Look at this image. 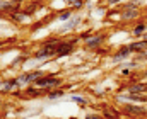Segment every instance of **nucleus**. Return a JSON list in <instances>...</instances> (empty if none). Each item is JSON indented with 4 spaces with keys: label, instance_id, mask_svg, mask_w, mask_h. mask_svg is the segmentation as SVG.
I'll return each instance as SVG.
<instances>
[{
    "label": "nucleus",
    "instance_id": "1",
    "mask_svg": "<svg viewBox=\"0 0 147 119\" xmlns=\"http://www.w3.org/2000/svg\"><path fill=\"white\" fill-rule=\"evenodd\" d=\"M60 41L62 39L58 36H50L46 39H43L39 43V48L33 55V60H36V61H48V60L55 58L57 56V48H58Z\"/></svg>",
    "mask_w": 147,
    "mask_h": 119
},
{
    "label": "nucleus",
    "instance_id": "2",
    "mask_svg": "<svg viewBox=\"0 0 147 119\" xmlns=\"http://www.w3.org/2000/svg\"><path fill=\"white\" fill-rule=\"evenodd\" d=\"M62 78H58L55 73H46V75H43L41 78H38L33 85H36L38 88H41L45 94L46 92H50V90H53V88H58V87H62Z\"/></svg>",
    "mask_w": 147,
    "mask_h": 119
},
{
    "label": "nucleus",
    "instance_id": "3",
    "mask_svg": "<svg viewBox=\"0 0 147 119\" xmlns=\"http://www.w3.org/2000/svg\"><path fill=\"white\" fill-rule=\"evenodd\" d=\"M115 102L125 106V104H142V106H147V94H116L115 95Z\"/></svg>",
    "mask_w": 147,
    "mask_h": 119
},
{
    "label": "nucleus",
    "instance_id": "4",
    "mask_svg": "<svg viewBox=\"0 0 147 119\" xmlns=\"http://www.w3.org/2000/svg\"><path fill=\"white\" fill-rule=\"evenodd\" d=\"M121 112L125 116H130V118L147 119V106H142V104H125V106H121Z\"/></svg>",
    "mask_w": 147,
    "mask_h": 119
},
{
    "label": "nucleus",
    "instance_id": "5",
    "mask_svg": "<svg viewBox=\"0 0 147 119\" xmlns=\"http://www.w3.org/2000/svg\"><path fill=\"white\" fill-rule=\"evenodd\" d=\"M43 75H46L45 72H41V70H29V72H22L17 80H19V83H21V87H28V85H33L38 78H41Z\"/></svg>",
    "mask_w": 147,
    "mask_h": 119
},
{
    "label": "nucleus",
    "instance_id": "6",
    "mask_svg": "<svg viewBox=\"0 0 147 119\" xmlns=\"http://www.w3.org/2000/svg\"><path fill=\"white\" fill-rule=\"evenodd\" d=\"M105 43H106V33H94V36H91L84 43V48L89 51H96L101 46H105Z\"/></svg>",
    "mask_w": 147,
    "mask_h": 119
},
{
    "label": "nucleus",
    "instance_id": "7",
    "mask_svg": "<svg viewBox=\"0 0 147 119\" xmlns=\"http://www.w3.org/2000/svg\"><path fill=\"white\" fill-rule=\"evenodd\" d=\"M130 58H132V51L128 49V44H121L115 53H111V63H115V65L128 61Z\"/></svg>",
    "mask_w": 147,
    "mask_h": 119
},
{
    "label": "nucleus",
    "instance_id": "8",
    "mask_svg": "<svg viewBox=\"0 0 147 119\" xmlns=\"http://www.w3.org/2000/svg\"><path fill=\"white\" fill-rule=\"evenodd\" d=\"M125 92H128V94H147V82H142V80L128 82L125 85Z\"/></svg>",
    "mask_w": 147,
    "mask_h": 119
},
{
    "label": "nucleus",
    "instance_id": "9",
    "mask_svg": "<svg viewBox=\"0 0 147 119\" xmlns=\"http://www.w3.org/2000/svg\"><path fill=\"white\" fill-rule=\"evenodd\" d=\"M9 21H12L16 26H22V24L31 22V15H29V14H26L24 10H16V12L9 14Z\"/></svg>",
    "mask_w": 147,
    "mask_h": 119
},
{
    "label": "nucleus",
    "instance_id": "10",
    "mask_svg": "<svg viewBox=\"0 0 147 119\" xmlns=\"http://www.w3.org/2000/svg\"><path fill=\"white\" fill-rule=\"evenodd\" d=\"M80 22H82V15H72V19L70 21H67L60 29H58V34H62V33H72L75 31L79 26H80Z\"/></svg>",
    "mask_w": 147,
    "mask_h": 119
},
{
    "label": "nucleus",
    "instance_id": "11",
    "mask_svg": "<svg viewBox=\"0 0 147 119\" xmlns=\"http://www.w3.org/2000/svg\"><path fill=\"white\" fill-rule=\"evenodd\" d=\"M139 17H140V9H127V10H121L120 21L121 22H132V21H137Z\"/></svg>",
    "mask_w": 147,
    "mask_h": 119
},
{
    "label": "nucleus",
    "instance_id": "12",
    "mask_svg": "<svg viewBox=\"0 0 147 119\" xmlns=\"http://www.w3.org/2000/svg\"><path fill=\"white\" fill-rule=\"evenodd\" d=\"M16 10H21V5H17V3H14V2H10V0H0V14L3 15V14H12V12H16Z\"/></svg>",
    "mask_w": 147,
    "mask_h": 119
},
{
    "label": "nucleus",
    "instance_id": "13",
    "mask_svg": "<svg viewBox=\"0 0 147 119\" xmlns=\"http://www.w3.org/2000/svg\"><path fill=\"white\" fill-rule=\"evenodd\" d=\"M17 88H21V83H19L17 77L16 78H5L3 80V85H2V92L3 94H12Z\"/></svg>",
    "mask_w": 147,
    "mask_h": 119
},
{
    "label": "nucleus",
    "instance_id": "14",
    "mask_svg": "<svg viewBox=\"0 0 147 119\" xmlns=\"http://www.w3.org/2000/svg\"><path fill=\"white\" fill-rule=\"evenodd\" d=\"M128 49L132 51V55H139L142 51H147V41L146 39H135L128 43Z\"/></svg>",
    "mask_w": 147,
    "mask_h": 119
},
{
    "label": "nucleus",
    "instance_id": "15",
    "mask_svg": "<svg viewBox=\"0 0 147 119\" xmlns=\"http://www.w3.org/2000/svg\"><path fill=\"white\" fill-rule=\"evenodd\" d=\"M24 99H34V97H41L45 92L41 90V88H38L36 85H28V87H24Z\"/></svg>",
    "mask_w": 147,
    "mask_h": 119
},
{
    "label": "nucleus",
    "instance_id": "16",
    "mask_svg": "<svg viewBox=\"0 0 147 119\" xmlns=\"http://www.w3.org/2000/svg\"><path fill=\"white\" fill-rule=\"evenodd\" d=\"M146 33H147V22H139V24H135V26L130 29V34H132L134 38H137V39H142Z\"/></svg>",
    "mask_w": 147,
    "mask_h": 119
},
{
    "label": "nucleus",
    "instance_id": "17",
    "mask_svg": "<svg viewBox=\"0 0 147 119\" xmlns=\"http://www.w3.org/2000/svg\"><path fill=\"white\" fill-rule=\"evenodd\" d=\"M43 5H45V3H43V0H34V2H29V3H26L22 10H24L26 14L33 15V14H36V12L41 9V7H43Z\"/></svg>",
    "mask_w": 147,
    "mask_h": 119
},
{
    "label": "nucleus",
    "instance_id": "18",
    "mask_svg": "<svg viewBox=\"0 0 147 119\" xmlns=\"http://www.w3.org/2000/svg\"><path fill=\"white\" fill-rule=\"evenodd\" d=\"M60 97H65V88L63 87H58V88H53V90L46 92V99L48 100H57Z\"/></svg>",
    "mask_w": 147,
    "mask_h": 119
},
{
    "label": "nucleus",
    "instance_id": "19",
    "mask_svg": "<svg viewBox=\"0 0 147 119\" xmlns=\"http://www.w3.org/2000/svg\"><path fill=\"white\" fill-rule=\"evenodd\" d=\"M65 3H67V9H70V10H82L86 7L87 0H65Z\"/></svg>",
    "mask_w": 147,
    "mask_h": 119
},
{
    "label": "nucleus",
    "instance_id": "20",
    "mask_svg": "<svg viewBox=\"0 0 147 119\" xmlns=\"http://www.w3.org/2000/svg\"><path fill=\"white\" fill-rule=\"evenodd\" d=\"M74 15V12L70 10V9H65V10H60L58 14H57V21H60V22H67V21H70Z\"/></svg>",
    "mask_w": 147,
    "mask_h": 119
},
{
    "label": "nucleus",
    "instance_id": "21",
    "mask_svg": "<svg viewBox=\"0 0 147 119\" xmlns=\"http://www.w3.org/2000/svg\"><path fill=\"white\" fill-rule=\"evenodd\" d=\"M120 9L121 10H127V9H140V0H130L127 3H121Z\"/></svg>",
    "mask_w": 147,
    "mask_h": 119
},
{
    "label": "nucleus",
    "instance_id": "22",
    "mask_svg": "<svg viewBox=\"0 0 147 119\" xmlns=\"http://www.w3.org/2000/svg\"><path fill=\"white\" fill-rule=\"evenodd\" d=\"M69 100H72L75 104H79V106H87V99L86 97H82V95H77V94H74L69 97Z\"/></svg>",
    "mask_w": 147,
    "mask_h": 119
},
{
    "label": "nucleus",
    "instance_id": "23",
    "mask_svg": "<svg viewBox=\"0 0 147 119\" xmlns=\"http://www.w3.org/2000/svg\"><path fill=\"white\" fill-rule=\"evenodd\" d=\"M132 60H135L139 65H144V63H147V51H142V53H139V55L132 56Z\"/></svg>",
    "mask_w": 147,
    "mask_h": 119
},
{
    "label": "nucleus",
    "instance_id": "24",
    "mask_svg": "<svg viewBox=\"0 0 147 119\" xmlns=\"http://www.w3.org/2000/svg\"><path fill=\"white\" fill-rule=\"evenodd\" d=\"M77 36H79V39L82 41V43H86L91 36H94V29H86L84 33H80V34H77Z\"/></svg>",
    "mask_w": 147,
    "mask_h": 119
},
{
    "label": "nucleus",
    "instance_id": "25",
    "mask_svg": "<svg viewBox=\"0 0 147 119\" xmlns=\"http://www.w3.org/2000/svg\"><path fill=\"white\" fill-rule=\"evenodd\" d=\"M24 61H28V56H26V55H19L17 58H14V61L10 63V66H17V65H21V63H24Z\"/></svg>",
    "mask_w": 147,
    "mask_h": 119
},
{
    "label": "nucleus",
    "instance_id": "26",
    "mask_svg": "<svg viewBox=\"0 0 147 119\" xmlns=\"http://www.w3.org/2000/svg\"><path fill=\"white\" fill-rule=\"evenodd\" d=\"M43 26H45V22H43V21H38V22H34V24L31 26V29H29V31H31V33H38Z\"/></svg>",
    "mask_w": 147,
    "mask_h": 119
},
{
    "label": "nucleus",
    "instance_id": "27",
    "mask_svg": "<svg viewBox=\"0 0 147 119\" xmlns=\"http://www.w3.org/2000/svg\"><path fill=\"white\" fill-rule=\"evenodd\" d=\"M84 119H105V118H103V114H96V112H87Z\"/></svg>",
    "mask_w": 147,
    "mask_h": 119
},
{
    "label": "nucleus",
    "instance_id": "28",
    "mask_svg": "<svg viewBox=\"0 0 147 119\" xmlns=\"http://www.w3.org/2000/svg\"><path fill=\"white\" fill-rule=\"evenodd\" d=\"M132 73H134V70H130V68H121L120 70V75L121 77H132Z\"/></svg>",
    "mask_w": 147,
    "mask_h": 119
},
{
    "label": "nucleus",
    "instance_id": "29",
    "mask_svg": "<svg viewBox=\"0 0 147 119\" xmlns=\"http://www.w3.org/2000/svg\"><path fill=\"white\" fill-rule=\"evenodd\" d=\"M123 0H108V5H121Z\"/></svg>",
    "mask_w": 147,
    "mask_h": 119
},
{
    "label": "nucleus",
    "instance_id": "30",
    "mask_svg": "<svg viewBox=\"0 0 147 119\" xmlns=\"http://www.w3.org/2000/svg\"><path fill=\"white\" fill-rule=\"evenodd\" d=\"M10 2H14V3H17V5H21V7H22V3H24V2H28V0H10Z\"/></svg>",
    "mask_w": 147,
    "mask_h": 119
},
{
    "label": "nucleus",
    "instance_id": "31",
    "mask_svg": "<svg viewBox=\"0 0 147 119\" xmlns=\"http://www.w3.org/2000/svg\"><path fill=\"white\" fill-rule=\"evenodd\" d=\"M2 85H3V80L0 78V92H2Z\"/></svg>",
    "mask_w": 147,
    "mask_h": 119
},
{
    "label": "nucleus",
    "instance_id": "32",
    "mask_svg": "<svg viewBox=\"0 0 147 119\" xmlns=\"http://www.w3.org/2000/svg\"><path fill=\"white\" fill-rule=\"evenodd\" d=\"M125 119H139V118H130V116H127Z\"/></svg>",
    "mask_w": 147,
    "mask_h": 119
},
{
    "label": "nucleus",
    "instance_id": "33",
    "mask_svg": "<svg viewBox=\"0 0 147 119\" xmlns=\"http://www.w3.org/2000/svg\"><path fill=\"white\" fill-rule=\"evenodd\" d=\"M142 39H146V41H147V33H146V34H144V38H142Z\"/></svg>",
    "mask_w": 147,
    "mask_h": 119
},
{
    "label": "nucleus",
    "instance_id": "34",
    "mask_svg": "<svg viewBox=\"0 0 147 119\" xmlns=\"http://www.w3.org/2000/svg\"><path fill=\"white\" fill-rule=\"evenodd\" d=\"M69 119H79V118H69Z\"/></svg>",
    "mask_w": 147,
    "mask_h": 119
},
{
    "label": "nucleus",
    "instance_id": "35",
    "mask_svg": "<svg viewBox=\"0 0 147 119\" xmlns=\"http://www.w3.org/2000/svg\"><path fill=\"white\" fill-rule=\"evenodd\" d=\"M146 75H147V68H146Z\"/></svg>",
    "mask_w": 147,
    "mask_h": 119
},
{
    "label": "nucleus",
    "instance_id": "36",
    "mask_svg": "<svg viewBox=\"0 0 147 119\" xmlns=\"http://www.w3.org/2000/svg\"><path fill=\"white\" fill-rule=\"evenodd\" d=\"M146 10H147V5H146Z\"/></svg>",
    "mask_w": 147,
    "mask_h": 119
},
{
    "label": "nucleus",
    "instance_id": "37",
    "mask_svg": "<svg viewBox=\"0 0 147 119\" xmlns=\"http://www.w3.org/2000/svg\"><path fill=\"white\" fill-rule=\"evenodd\" d=\"M87 2H89V0H87Z\"/></svg>",
    "mask_w": 147,
    "mask_h": 119
}]
</instances>
